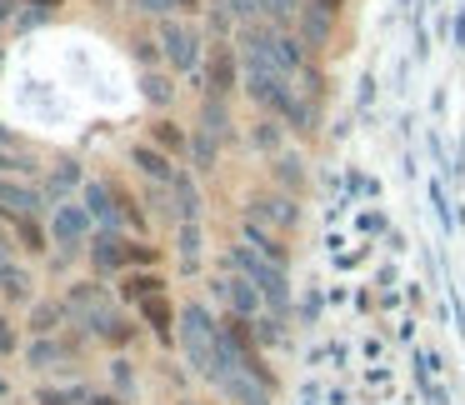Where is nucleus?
Instances as JSON below:
<instances>
[{"instance_id":"obj_1","label":"nucleus","mask_w":465,"mask_h":405,"mask_svg":"<svg viewBox=\"0 0 465 405\" xmlns=\"http://www.w3.org/2000/svg\"><path fill=\"white\" fill-rule=\"evenodd\" d=\"M0 201H5L0 211H31L35 195H31V191H11V185H0Z\"/></svg>"},{"instance_id":"obj_2","label":"nucleus","mask_w":465,"mask_h":405,"mask_svg":"<svg viewBox=\"0 0 465 405\" xmlns=\"http://www.w3.org/2000/svg\"><path fill=\"white\" fill-rule=\"evenodd\" d=\"M55 231H61V235H81V215H75V211H65L61 221H55Z\"/></svg>"},{"instance_id":"obj_3","label":"nucleus","mask_w":465,"mask_h":405,"mask_svg":"<svg viewBox=\"0 0 465 405\" xmlns=\"http://www.w3.org/2000/svg\"><path fill=\"white\" fill-rule=\"evenodd\" d=\"M135 161H141V165H145V171H151V175H165L161 155H151V151H135Z\"/></svg>"},{"instance_id":"obj_4","label":"nucleus","mask_w":465,"mask_h":405,"mask_svg":"<svg viewBox=\"0 0 465 405\" xmlns=\"http://www.w3.org/2000/svg\"><path fill=\"white\" fill-rule=\"evenodd\" d=\"M95 405H111V400H95Z\"/></svg>"}]
</instances>
